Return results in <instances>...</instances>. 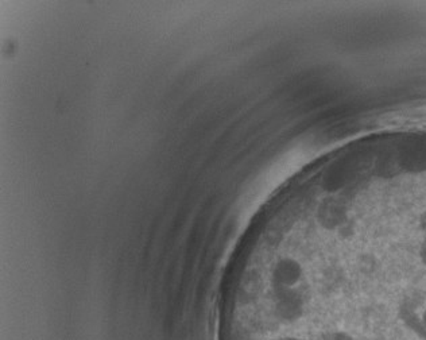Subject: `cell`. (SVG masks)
Instances as JSON below:
<instances>
[{"label":"cell","instance_id":"1","mask_svg":"<svg viewBox=\"0 0 426 340\" xmlns=\"http://www.w3.org/2000/svg\"><path fill=\"white\" fill-rule=\"evenodd\" d=\"M325 340H355V337L346 330H335L327 335Z\"/></svg>","mask_w":426,"mask_h":340},{"label":"cell","instance_id":"3","mask_svg":"<svg viewBox=\"0 0 426 340\" xmlns=\"http://www.w3.org/2000/svg\"><path fill=\"white\" fill-rule=\"evenodd\" d=\"M355 340H368L366 338H355Z\"/></svg>","mask_w":426,"mask_h":340},{"label":"cell","instance_id":"2","mask_svg":"<svg viewBox=\"0 0 426 340\" xmlns=\"http://www.w3.org/2000/svg\"><path fill=\"white\" fill-rule=\"evenodd\" d=\"M421 324H423V328L426 331V308L424 309V312L421 313Z\"/></svg>","mask_w":426,"mask_h":340}]
</instances>
